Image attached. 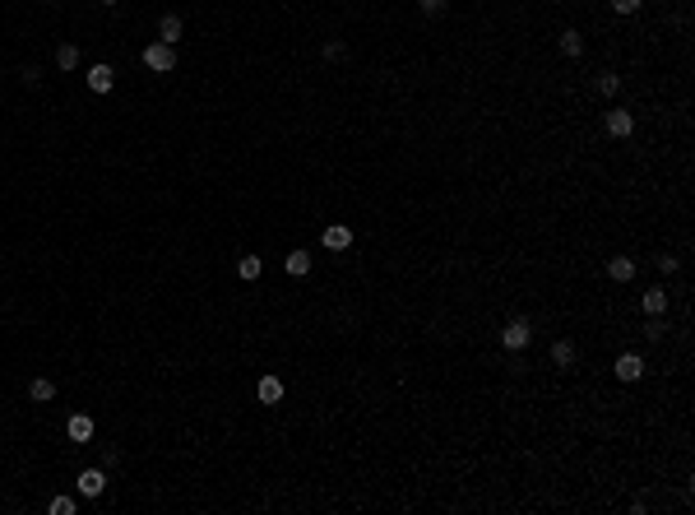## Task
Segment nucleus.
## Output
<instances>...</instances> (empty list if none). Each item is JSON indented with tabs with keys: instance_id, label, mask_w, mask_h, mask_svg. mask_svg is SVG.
Returning <instances> with one entry per match:
<instances>
[{
	"instance_id": "obj_1",
	"label": "nucleus",
	"mask_w": 695,
	"mask_h": 515,
	"mask_svg": "<svg viewBox=\"0 0 695 515\" xmlns=\"http://www.w3.org/2000/svg\"><path fill=\"white\" fill-rule=\"evenodd\" d=\"M144 66L158 70V75L177 70V46H172V42H149V46H144Z\"/></svg>"
},
{
	"instance_id": "obj_2",
	"label": "nucleus",
	"mask_w": 695,
	"mask_h": 515,
	"mask_svg": "<svg viewBox=\"0 0 695 515\" xmlns=\"http://www.w3.org/2000/svg\"><path fill=\"white\" fill-rule=\"evenodd\" d=\"M501 344H506L510 353H519V348H529V344H533V325L524 321V316H519V321H510L506 330H501Z\"/></svg>"
},
{
	"instance_id": "obj_3",
	"label": "nucleus",
	"mask_w": 695,
	"mask_h": 515,
	"mask_svg": "<svg viewBox=\"0 0 695 515\" xmlns=\"http://www.w3.org/2000/svg\"><path fill=\"white\" fill-rule=\"evenodd\" d=\"M320 242H325V251H348V247H353V228H348V223H330L320 232Z\"/></svg>"
},
{
	"instance_id": "obj_4",
	"label": "nucleus",
	"mask_w": 695,
	"mask_h": 515,
	"mask_svg": "<svg viewBox=\"0 0 695 515\" xmlns=\"http://www.w3.org/2000/svg\"><path fill=\"white\" fill-rule=\"evenodd\" d=\"M612 371H617L621 381H640V376H644V358H640V353H621Z\"/></svg>"
},
{
	"instance_id": "obj_5",
	"label": "nucleus",
	"mask_w": 695,
	"mask_h": 515,
	"mask_svg": "<svg viewBox=\"0 0 695 515\" xmlns=\"http://www.w3.org/2000/svg\"><path fill=\"white\" fill-rule=\"evenodd\" d=\"M107 492V473L102 469H84L79 473V497H102Z\"/></svg>"
},
{
	"instance_id": "obj_6",
	"label": "nucleus",
	"mask_w": 695,
	"mask_h": 515,
	"mask_svg": "<svg viewBox=\"0 0 695 515\" xmlns=\"http://www.w3.org/2000/svg\"><path fill=\"white\" fill-rule=\"evenodd\" d=\"M65 437L75 441V446H84V441L93 437V418H89V414H75V418L65 423Z\"/></svg>"
},
{
	"instance_id": "obj_7",
	"label": "nucleus",
	"mask_w": 695,
	"mask_h": 515,
	"mask_svg": "<svg viewBox=\"0 0 695 515\" xmlns=\"http://www.w3.org/2000/svg\"><path fill=\"white\" fill-rule=\"evenodd\" d=\"M181 33H186V23H181L177 14H163V19H158V42H172V46H177Z\"/></svg>"
},
{
	"instance_id": "obj_8",
	"label": "nucleus",
	"mask_w": 695,
	"mask_h": 515,
	"mask_svg": "<svg viewBox=\"0 0 695 515\" xmlns=\"http://www.w3.org/2000/svg\"><path fill=\"white\" fill-rule=\"evenodd\" d=\"M630 130H635V116L630 112H607V135H612V139H626Z\"/></svg>"
},
{
	"instance_id": "obj_9",
	"label": "nucleus",
	"mask_w": 695,
	"mask_h": 515,
	"mask_svg": "<svg viewBox=\"0 0 695 515\" xmlns=\"http://www.w3.org/2000/svg\"><path fill=\"white\" fill-rule=\"evenodd\" d=\"M607 274H612L617 283H630V279H635V260H630V256H612V260H607Z\"/></svg>"
},
{
	"instance_id": "obj_10",
	"label": "nucleus",
	"mask_w": 695,
	"mask_h": 515,
	"mask_svg": "<svg viewBox=\"0 0 695 515\" xmlns=\"http://www.w3.org/2000/svg\"><path fill=\"white\" fill-rule=\"evenodd\" d=\"M111 84H116L111 66H93V70H89V89H93V93H111Z\"/></svg>"
},
{
	"instance_id": "obj_11",
	"label": "nucleus",
	"mask_w": 695,
	"mask_h": 515,
	"mask_svg": "<svg viewBox=\"0 0 695 515\" xmlns=\"http://www.w3.org/2000/svg\"><path fill=\"white\" fill-rule=\"evenodd\" d=\"M28 399H33V404L56 399V381H46V376H33V381H28Z\"/></svg>"
},
{
	"instance_id": "obj_12",
	"label": "nucleus",
	"mask_w": 695,
	"mask_h": 515,
	"mask_svg": "<svg viewBox=\"0 0 695 515\" xmlns=\"http://www.w3.org/2000/svg\"><path fill=\"white\" fill-rule=\"evenodd\" d=\"M255 395H260V404H278L283 399V381L278 376H260V390Z\"/></svg>"
},
{
	"instance_id": "obj_13",
	"label": "nucleus",
	"mask_w": 695,
	"mask_h": 515,
	"mask_svg": "<svg viewBox=\"0 0 695 515\" xmlns=\"http://www.w3.org/2000/svg\"><path fill=\"white\" fill-rule=\"evenodd\" d=\"M552 362H556L561 371L575 367V344H570V339H556V344H552Z\"/></svg>"
},
{
	"instance_id": "obj_14",
	"label": "nucleus",
	"mask_w": 695,
	"mask_h": 515,
	"mask_svg": "<svg viewBox=\"0 0 695 515\" xmlns=\"http://www.w3.org/2000/svg\"><path fill=\"white\" fill-rule=\"evenodd\" d=\"M556 46H561V56H580V51H584V37L575 33V28H565V33L556 37Z\"/></svg>"
},
{
	"instance_id": "obj_15",
	"label": "nucleus",
	"mask_w": 695,
	"mask_h": 515,
	"mask_svg": "<svg viewBox=\"0 0 695 515\" xmlns=\"http://www.w3.org/2000/svg\"><path fill=\"white\" fill-rule=\"evenodd\" d=\"M283 269L292 274V279H301V274H311V256H306V251H292V256L283 260Z\"/></svg>"
},
{
	"instance_id": "obj_16",
	"label": "nucleus",
	"mask_w": 695,
	"mask_h": 515,
	"mask_svg": "<svg viewBox=\"0 0 695 515\" xmlns=\"http://www.w3.org/2000/svg\"><path fill=\"white\" fill-rule=\"evenodd\" d=\"M56 66H61V70H75L79 66V46L75 42H61V46H56Z\"/></svg>"
},
{
	"instance_id": "obj_17",
	"label": "nucleus",
	"mask_w": 695,
	"mask_h": 515,
	"mask_svg": "<svg viewBox=\"0 0 695 515\" xmlns=\"http://www.w3.org/2000/svg\"><path fill=\"white\" fill-rule=\"evenodd\" d=\"M644 311H649V316H663V311H668V292H663V288H649V292H644Z\"/></svg>"
},
{
	"instance_id": "obj_18",
	"label": "nucleus",
	"mask_w": 695,
	"mask_h": 515,
	"mask_svg": "<svg viewBox=\"0 0 695 515\" xmlns=\"http://www.w3.org/2000/svg\"><path fill=\"white\" fill-rule=\"evenodd\" d=\"M237 274H242L246 283H255V279H260V256H242V265H237Z\"/></svg>"
},
{
	"instance_id": "obj_19",
	"label": "nucleus",
	"mask_w": 695,
	"mask_h": 515,
	"mask_svg": "<svg viewBox=\"0 0 695 515\" xmlns=\"http://www.w3.org/2000/svg\"><path fill=\"white\" fill-rule=\"evenodd\" d=\"M46 511H51V515H75V497H51Z\"/></svg>"
},
{
	"instance_id": "obj_20",
	"label": "nucleus",
	"mask_w": 695,
	"mask_h": 515,
	"mask_svg": "<svg viewBox=\"0 0 695 515\" xmlns=\"http://www.w3.org/2000/svg\"><path fill=\"white\" fill-rule=\"evenodd\" d=\"M617 89H621L617 75H603V79H598V93H603V98H617Z\"/></svg>"
},
{
	"instance_id": "obj_21",
	"label": "nucleus",
	"mask_w": 695,
	"mask_h": 515,
	"mask_svg": "<svg viewBox=\"0 0 695 515\" xmlns=\"http://www.w3.org/2000/svg\"><path fill=\"white\" fill-rule=\"evenodd\" d=\"M668 335V325H663V316H649V325H644V339H663Z\"/></svg>"
},
{
	"instance_id": "obj_22",
	"label": "nucleus",
	"mask_w": 695,
	"mask_h": 515,
	"mask_svg": "<svg viewBox=\"0 0 695 515\" xmlns=\"http://www.w3.org/2000/svg\"><path fill=\"white\" fill-rule=\"evenodd\" d=\"M320 56H325V61H339V56H343V42H339V37H330V42L320 46Z\"/></svg>"
},
{
	"instance_id": "obj_23",
	"label": "nucleus",
	"mask_w": 695,
	"mask_h": 515,
	"mask_svg": "<svg viewBox=\"0 0 695 515\" xmlns=\"http://www.w3.org/2000/svg\"><path fill=\"white\" fill-rule=\"evenodd\" d=\"M640 5H644V0H612V10H617V14H635Z\"/></svg>"
},
{
	"instance_id": "obj_24",
	"label": "nucleus",
	"mask_w": 695,
	"mask_h": 515,
	"mask_svg": "<svg viewBox=\"0 0 695 515\" xmlns=\"http://www.w3.org/2000/svg\"><path fill=\"white\" fill-rule=\"evenodd\" d=\"M418 10H422V14H441L445 0H418Z\"/></svg>"
},
{
	"instance_id": "obj_25",
	"label": "nucleus",
	"mask_w": 695,
	"mask_h": 515,
	"mask_svg": "<svg viewBox=\"0 0 695 515\" xmlns=\"http://www.w3.org/2000/svg\"><path fill=\"white\" fill-rule=\"evenodd\" d=\"M19 79H23V84H37V79H42V70H37V66H23Z\"/></svg>"
},
{
	"instance_id": "obj_26",
	"label": "nucleus",
	"mask_w": 695,
	"mask_h": 515,
	"mask_svg": "<svg viewBox=\"0 0 695 515\" xmlns=\"http://www.w3.org/2000/svg\"><path fill=\"white\" fill-rule=\"evenodd\" d=\"M98 5H116V0H98Z\"/></svg>"
},
{
	"instance_id": "obj_27",
	"label": "nucleus",
	"mask_w": 695,
	"mask_h": 515,
	"mask_svg": "<svg viewBox=\"0 0 695 515\" xmlns=\"http://www.w3.org/2000/svg\"><path fill=\"white\" fill-rule=\"evenodd\" d=\"M42 5H56V0H42Z\"/></svg>"
}]
</instances>
